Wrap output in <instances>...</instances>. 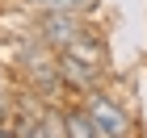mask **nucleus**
<instances>
[{"mask_svg": "<svg viewBox=\"0 0 147 138\" xmlns=\"http://www.w3.org/2000/svg\"><path fill=\"white\" fill-rule=\"evenodd\" d=\"M38 42H46L51 50H63V46H71L80 34H84V13H67V9H42V17H38L34 25Z\"/></svg>", "mask_w": 147, "mask_h": 138, "instance_id": "1", "label": "nucleus"}, {"mask_svg": "<svg viewBox=\"0 0 147 138\" xmlns=\"http://www.w3.org/2000/svg\"><path fill=\"white\" fill-rule=\"evenodd\" d=\"M84 109L92 113V130H97L101 138L126 134V113H122V109H113V105L105 101V96H101L97 88H92V96H88V105H84Z\"/></svg>", "mask_w": 147, "mask_h": 138, "instance_id": "2", "label": "nucleus"}, {"mask_svg": "<svg viewBox=\"0 0 147 138\" xmlns=\"http://www.w3.org/2000/svg\"><path fill=\"white\" fill-rule=\"evenodd\" d=\"M59 71H63V84H80L84 92H92L97 80H101V67L80 63V59H71V55H59Z\"/></svg>", "mask_w": 147, "mask_h": 138, "instance_id": "3", "label": "nucleus"}, {"mask_svg": "<svg viewBox=\"0 0 147 138\" xmlns=\"http://www.w3.org/2000/svg\"><path fill=\"white\" fill-rule=\"evenodd\" d=\"M63 55L80 59V63H92V67H105V42H101V38H92L88 29H84L71 46H63Z\"/></svg>", "mask_w": 147, "mask_h": 138, "instance_id": "4", "label": "nucleus"}, {"mask_svg": "<svg viewBox=\"0 0 147 138\" xmlns=\"http://www.w3.org/2000/svg\"><path fill=\"white\" fill-rule=\"evenodd\" d=\"M63 126H67L71 138H92L97 130H92V113L88 109H71V113H63Z\"/></svg>", "mask_w": 147, "mask_h": 138, "instance_id": "5", "label": "nucleus"}, {"mask_svg": "<svg viewBox=\"0 0 147 138\" xmlns=\"http://www.w3.org/2000/svg\"><path fill=\"white\" fill-rule=\"evenodd\" d=\"M4 109H9V101H4V92H0V113H4Z\"/></svg>", "mask_w": 147, "mask_h": 138, "instance_id": "6", "label": "nucleus"}, {"mask_svg": "<svg viewBox=\"0 0 147 138\" xmlns=\"http://www.w3.org/2000/svg\"><path fill=\"white\" fill-rule=\"evenodd\" d=\"M30 4H38V9H42V0H30Z\"/></svg>", "mask_w": 147, "mask_h": 138, "instance_id": "7", "label": "nucleus"}]
</instances>
